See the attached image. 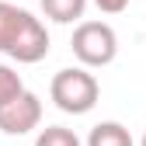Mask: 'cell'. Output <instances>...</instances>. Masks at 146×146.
<instances>
[{"instance_id":"9","label":"cell","mask_w":146,"mask_h":146,"mask_svg":"<svg viewBox=\"0 0 146 146\" xmlns=\"http://www.w3.org/2000/svg\"><path fill=\"white\" fill-rule=\"evenodd\" d=\"M98 4V11H104V14H122L125 7H129V0H94Z\"/></svg>"},{"instance_id":"8","label":"cell","mask_w":146,"mask_h":146,"mask_svg":"<svg viewBox=\"0 0 146 146\" xmlns=\"http://www.w3.org/2000/svg\"><path fill=\"white\" fill-rule=\"evenodd\" d=\"M17 94H25V80H21V73H17L14 66H7V63H0V104L14 101Z\"/></svg>"},{"instance_id":"4","label":"cell","mask_w":146,"mask_h":146,"mask_svg":"<svg viewBox=\"0 0 146 146\" xmlns=\"http://www.w3.org/2000/svg\"><path fill=\"white\" fill-rule=\"evenodd\" d=\"M38 125H42V101H38V94L25 90L14 101L0 104V132L4 136H28Z\"/></svg>"},{"instance_id":"10","label":"cell","mask_w":146,"mask_h":146,"mask_svg":"<svg viewBox=\"0 0 146 146\" xmlns=\"http://www.w3.org/2000/svg\"><path fill=\"white\" fill-rule=\"evenodd\" d=\"M139 146H146V132H143V139H139Z\"/></svg>"},{"instance_id":"3","label":"cell","mask_w":146,"mask_h":146,"mask_svg":"<svg viewBox=\"0 0 146 146\" xmlns=\"http://www.w3.org/2000/svg\"><path fill=\"white\" fill-rule=\"evenodd\" d=\"M70 49L77 56L80 66H90V70H101L108 63H115L118 56V35L108 21H80L73 28V38H70Z\"/></svg>"},{"instance_id":"2","label":"cell","mask_w":146,"mask_h":146,"mask_svg":"<svg viewBox=\"0 0 146 146\" xmlns=\"http://www.w3.org/2000/svg\"><path fill=\"white\" fill-rule=\"evenodd\" d=\"M49 98L66 115H87L101 98V84L90 73V66H66L49 84Z\"/></svg>"},{"instance_id":"1","label":"cell","mask_w":146,"mask_h":146,"mask_svg":"<svg viewBox=\"0 0 146 146\" xmlns=\"http://www.w3.org/2000/svg\"><path fill=\"white\" fill-rule=\"evenodd\" d=\"M0 52L14 63H42L49 56V31L31 11L0 0Z\"/></svg>"},{"instance_id":"7","label":"cell","mask_w":146,"mask_h":146,"mask_svg":"<svg viewBox=\"0 0 146 146\" xmlns=\"http://www.w3.org/2000/svg\"><path fill=\"white\" fill-rule=\"evenodd\" d=\"M35 146H84L80 136L66 129V125H45V129L35 136Z\"/></svg>"},{"instance_id":"6","label":"cell","mask_w":146,"mask_h":146,"mask_svg":"<svg viewBox=\"0 0 146 146\" xmlns=\"http://www.w3.org/2000/svg\"><path fill=\"white\" fill-rule=\"evenodd\" d=\"M38 4H42V14L56 25H73L87 11V0H38Z\"/></svg>"},{"instance_id":"5","label":"cell","mask_w":146,"mask_h":146,"mask_svg":"<svg viewBox=\"0 0 146 146\" xmlns=\"http://www.w3.org/2000/svg\"><path fill=\"white\" fill-rule=\"evenodd\" d=\"M84 146H136V143L122 122H98Z\"/></svg>"}]
</instances>
